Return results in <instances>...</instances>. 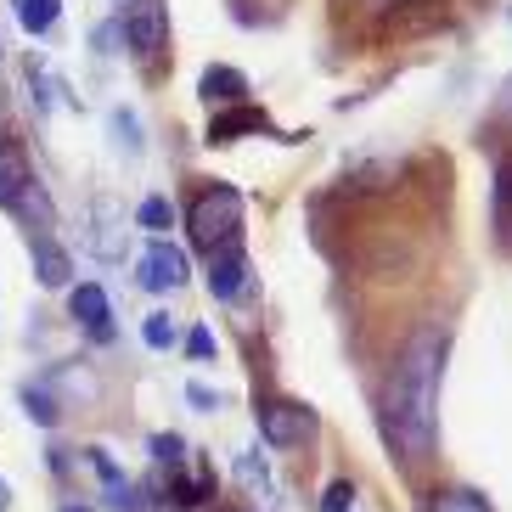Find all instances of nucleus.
Wrapping results in <instances>:
<instances>
[{"instance_id":"obj_1","label":"nucleus","mask_w":512,"mask_h":512,"mask_svg":"<svg viewBox=\"0 0 512 512\" xmlns=\"http://www.w3.org/2000/svg\"><path fill=\"white\" fill-rule=\"evenodd\" d=\"M439 377H445V332L422 327L383 389V434H389L394 456H428L439 434Z\"/></svg>"},{"instance_id":"obj_2","label":"nucleus","mask_w":512,"mask_h":512,"mask_svg":"<svg viewBox=\"0 0 512 512\" xmlns=\"http://www.w3.org/2000/svg\"><path fill=\"white\" fill-rule=\"evenodd\" d=\"M0 209L17 226H51V197H40V181L29 175V164L17 158V147H0Z\"/></svg>"},{"instance_id":"obj_3","label":"nucleus","mask_w":512,"mask_h":512,"mask_svg":"<svg viewBox=\"0 0 512 512\" xmlns=\"http://www.w3.org/2000/svg\"><path fill=\"white\" fill-rule=\"evenodd\" d=\"M237 220H242V197L231 192V186H209V192L186 209V231H192V242H197V248H209V254L231 248Z\"/></svg>"},{"instance_id":"obj_4","label":"nucleus","mask_w":512,"mask_h":512,"mask_svg":"<svg viewBox=\"0 0 512 512\" xmlns=\"http://www.w3.org/2000/svg\"><path fill=\"white\" fill-rule=\"evenodd\" d=\"M119 34H124V46L136 51L141 62L164 57V40H169L164 0H124L119 6Z\"/></svg>"},{"instance_id":"obj_5","label":"nucleus","mask_w":512,"mask_h":512,"mask_svg":"<svg viewBox=\"0 0 512 512\" xmlns=\"http://www.w3.org/2000/svg\"><path fill=\"white\" fill-rule=\"evenodd\" d=\"M186 276H192L186 254L175 248V242H164V237H152V242H147V254L136 259V282L147 287V293H181Z\"/></svg>"},{"instance_id":"obj_6","label":"nucleus","mask_w":512,"mask_h":512,"mask_svg":"<svg viewBox=\"0 0 512 512\" xmlns=\"http://www.w3.org/2000/svg\"><path fill=\"white\" fill-rule=\"evenodd\" d=\"M259 434L276 451H293V445H304V439L316 434V411L293 406V400H265L259 406Z\"/></svg>"},{"instance_id":"obj_7","label":"nucleus","mask_w":512,"mask_h":512,"mask_svg":"<svg viewBox=\"0 0 512 512\" xmlns=\"http://www.w3.org/2000/svg\"><path fill=\"white\" fill-rule=\"evenodd\" d=\"M209 293L220 304H248L254 299V271H248L242 248H220V254L209 259Z\"/></svg>"},{"instance_id":"obj_8","label":"nucleus","mask_w":512,"mask_h":512,"mask_svg":"<svg viewBox=\"0 0 512 512\" xmlns=\"http://www.w3.org/2000/svg\"><path fill=\"white\" fill-rule=\"evenodd\" d=\"M68 310H74V321L91 332L96 344H113V310H107V293L96 282H79L68 293Z\"/></svg>"},{"instance_id":"obj_9","label":"nucleus","mask_w":512,"mask_h":512,"mask_svg":"<svg viewBox=\"0 0 512 512\" xmlns=\"http://www.w3.org/2000/svg\"><path fill=\"white\" fill-rule=\"evenodd\" d=\"M29 259H34V276H40V287H68V282H74V265H68V254H62V242L46 237V231L29 242Z\"/></svg>"},{"instance_id":"obj_10","label":"nucleus","mask_w":512,"mask_h":512,"mask_svg":"<svg viewBox=\"0 0 512 512\" xmlns=\"http://www.w3.org/2000/svg\"><path fill=\"white\" fill-rule=\"evenodd\" d=\"M85 237H91V248L102 259H119L124 254V220L107 203H96V209H85Z\"/></svg>"},{"instance_id":"obj_11","label":"nucleus","mask_w":512,"mask_h":512,"mask_svg":"<svg viewBox=\"0 0 512 512\" xmlns=\"http://www.w3.org/2000/svg\"><path fill=\"white\" fill-rule=\"evenodd\" d=\"M237 479L248 484V490H254L265 512H282V484L271 479V467L259 462V456H237Z\"/></svg>"},{"instance_id":"obj_12","label":"nucleus","mask_w":512,"mask_h":512,"mask_svg":"<svg viewBox=\"0 0 512 512\" xmlns=\"http://www.w3.org/2000/svg\"><path fill=\"white\" fill-rule=\"evenodd\" d=\"M17 17H23V29L29 34H51L57 29V17H62V0H23Z\"/></svg>"},{"instance_id":"obj_13","label":"nucleus","mask_w":512,"mask_h":512,"mask_svg":"<svg viewBox=\"0 0 512 512\" xmlns=\"http://www.w3.org/2000/svg\"><path fill=\"white\" fill-rule=\"evenodd\" d=\"M113 141H119L124 152H130V158H141V147H147V136H141V124H136V113H130V107H113Z\"/></svg>"},{"instance_id":"obj_14","label":"nucleus","mask_w":512,"mask_h":512,"mask_svg":"<svg viewBox=\"0 0 512 512\" xmlns=\"http://www.w3.org/2000/svg\"><path fill=\"white\" fill-rule=\"evenodd\" d=\"M23 79H29V96H34V113H40V119H46V113H51V79L46 74H40V62H23Z\"/></svg>"},{"instance_id":"obj_15","label":"nucleus","mask_w":512,"mask_h":512,"mask_svg":"<svg viewBox=\"0 0 512 512\" xmlns=\"http://www.w3.org/2000/svg\"><path fill=\"white\" fill-rule=\"evenodd\" d=\"M136 220H141L147 231H169V220H175V203H164V197H147V203L136 209Z\"/></svg>"},{"instance_id":"obj_16","label":"nucleus","mask_w":512,"mask_h":512,"mask_svg":"<svg viewBox=\"0 0 512 512\" xmlns=\"http://www.w3.org/2000/svg\"><path fill=\"white\" fill-rule=\"evenodd\" d=\"M242 96V74H231V68H209V74H203V96Z\"/></svg>"},{"instance_id":"obj_17","label":"nucleus","mask_w":512,"mask_h":512,"mask_svg":"<svg viewBox=\"0 0 512 512\" xmlns=\"http://www.w3.org/2000/svg\"><path fill=\"white\" fill-rule=\"evenodd\" d=\"M141 338H147L152 349H169V344H175V321H169V316H147V321H141Z\"/></svg>"},{"instance_id":"obj_18","label":"nucleus","mask_w":512,"mask_h":512,"mask_svg":"<svg viewBox=\"0 0 512 512\" xmlns=\"http://www.w3.org/2000/svg\"><path fill=\"white\" fill-rule=\"evenodd\" d=\"M434 512H484V501L473 496V490H445V496L434 501Z\"/></svg>"},{"instance_id":"obj_19","label":"nucleus","mask_w":512,"mask_h":512,"mask_svg":"<svg viewBox=\"0 0 512 512\" xmlns=\"http://www.w3.org/2000/svg\"><path fill=\"white\" fill-rule=\"evenodd\" d=\"M349 501H355V484L338 479V484H327V496H321V512H349Z\"/></svg>"},{"instance_id":"obj_20","label":"nucleus","mask_w":512,"mask_h":512,"mask_svg":"<svg viewBox=\"0 0 512 512\" xmlns=\"http://www.w3.org/2000/svg\"><path fill=\"white\" fill-rule=\"evenodd\" d=\"M152 456H158V462H186V445L175 434H158L152 439Z\"/></svg>"},{"instance_id":"obj_21","label":"nucleus","mask_w":512,"mask_h":512,"mask_svg":"<svg viewBox=\"0 0 512 512\" xmlns=\"http://www.w3.org/2000/svg\"><path fill=\"white\" fill-rule=\"evenodd\" d=\"M186 349H192L197 361H214V338H209V327H192V338H186Z\"/></svg>"},{"instance_id":"obj_22","label":"nucleus","mask_w":512,"mask_h":512,"mask_svg":"<svg viewBox=\"0 0 512 512\" xmlns=\"http://www.w3.org/2000/svg\"><path fill=\"white\" fill-rule=\"evenodd\" d=\"M496 119H501V124H512V79L496 91Z\"/></svg>"},{"instance_id":"obj_23","label":"nucleus","mask_w":512,"mask_h":512,"mask_svg":"<svg viewBox=\"0 0 512 512\" xmlns=\"http://www.w3.org/2000/svg\"><path fill=\"white\" fill-rule=\"evenodd\" d=\"M6 507H12V490H6V484H0V512H6Z\"/></svg>"},{"instance_id":"obj_24","label":"nucleus","mask_w":512,"mask_h":512,"mask_svg":"<svg viewBox=\"0 0 512 512\" xmlns=\"http://www.w3.org/2000/svg\"><path fill=\"white\" fill-rule=\"evenodd\" d=\"M62 512H91V507H62Z\"/></svg>"},{"instance_id":"obj_25","label":"nucleus","mask_w":512,"mask_h":512,"mask_svg":"<svg viewBox=\"0 0 512 512\" xmlns=\"http://www.w3.org/2000/svg\"><path fill=\"white\" fill-rule=\"evenodd\" d=\"M12 6H23V0H12Z\"/></svg>"},{"instance_id":"obj_26","label":"nucleus","mask_w":512,"mask_h":512,"mask_svg":"<svg viewBox=\"0 0 512 512\" xmlns=\"http://www.w3.org/2000/svg\"><path fill=\"white\" fill-rule=\"evenodd\" d=\"M226 512H237V507H226Z\"/></svg>"}]
</instances>
